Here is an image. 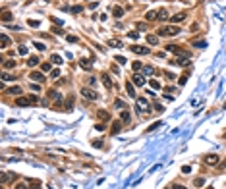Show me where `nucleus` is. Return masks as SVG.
Segmentation results:
<instances>
[{
	"label": "nucleus",
	"instance_id": "f257e3e1",
	"mask_svg": "<svg viewBox=\"0 0 226 189\" xmlns=\"http://www.w3.org/2000/svg\"><path fill=\"white\" fill-rule=\"evenodd\" d=\"M180 33V27H176V25H164L159 29V35H162V37H176Z\"/></svg>",
	"mask_w": 226,
	"mask_h": 189
},
{
	"label": "nucleus",
	"instance_id": "f03ea898",
	"mask_svg": "<svg viewBox=\"0 0 226 189\" xmlns=\"http://www.w3.org/2000/svg\"><path fill=\"white\" fill-rule=\"evenodd\" d=\"M135 110H139V112H149V100H147V98H137V100H135Z\"/></svg>",
	"mask_w": 226,
	"mask_h": 189
},
{
	"label": "nucleus",
	"instance_id": "7ed1b4c3",
	"mask_svg": "<svg viewBox=\"0 0 226 189\" xmlns=\"http://www.w3.org/2000/svg\"><path fill=\"white\" fill-rule=\"evenodd\" d=\"M203 162L207 164V166H216V164L220 162V158L216 157V154H207V157L203 158Z\"/></svg>",
	"mask_w": 226,
	"mask_h": 189
},
{
	"label": "nucleus",
	"instance_id": "20e7f679",
	"mask_svg": "<svg viewBox=\"0 0 226 189\" xmlns=\"http://www.w3.org/2000/svg\"><path fill=\"white\" fill-rule=\"evenodd\" d=\"M131 83L137 85V87H143V85H145V77H143L141 73L135 72V73H133V77H131Z\"/></svg>",
	"mask_w": 226,
	"mask_h": 189
},
{
	"label": "nucleus",
	"instance_id": "39448f33",
	"mask_svg": "<svg viewBox=\"0 0 226 189\" xmlns=\"http://www.w3.org/2000/svg\"><path fill=\"white\" fill-rule=\"evenodd\" d=\"M81 94H83L85 98H89V100H97L99 94L95 91H91V89H81Z\"/></svg>",
	"mask_w": 226,
	"mask_h": 189
},
{
	"label": "nucleus",
	"instance_id": "423d86ee",
	"mask_svg": "<svg viewBox=\"0 0 226 189\" xmlns=\"http://www.w3.org/2000/svg\"><path fill=\"white\" fill-rule=\"evenodd\" d=\"M29 79L43 83V81H44V73H43V72H31V73H29Z\"/></svg>",
	"mask_w": 226,
	"mask_h": 189
},
{
	"label": "nucleus",
	"instance_id": "0eeeda50",
	"mask_svg": "<svg viewBox=\"0 0 226 189\" xmlns=\"http://www.w3.org/2000/svg\"><path fill=\"white\" fill-rule=\"evenodd\" d=\"M131 50L135 52V54H149V48L147 47H141V44H133V47H131Z\"/></svg>",
	"mask_w": 226,
	"mask_h": 189
},
{
	"label": "nucleus",
	"instance_id": "6e6552de",
	"mask_svg": "<svg viewBox=\"0 0 226 189\" xmlns=\"http://www.w3.org/2000/svg\"><path fill=\"white\" fill-rule=\"evenodd\" d=\"M0 47H2V48H8V47H10V37L4 35V33H2V37H0Z\"/></svg>",
	"mask_w": 226,
	"mask_h": 189
},
{
	"label": "nucleus",
	"instance_id": "1a4fd4ad",
	"mask_svg": "<svg viewBox=\"0 0 226 189\" xmlns=\"http://www.w3.org/2000/svg\"><path fill=\"white\" fill-rule=\"evenodd\" d=\"M147 19H149V21H155V19H159V10H151V12H147Z\"/></svg>",
	"mask_w": 226,
	"mask_h": 189
},
{
	"label": "nucleus",
	"instance_id": "9d476101",
	"mask_svg": "<svg viewBox=\"0 0 226 189\" xmlns=\"http://www.w3.org/2000/svg\"><path fill=\"white\" fill-rule=\"evenodd\" d=\"M29 102H31V98H25V97H19L18 100H16V104H18V106H29Z\"/></svg>",
	"mask_w": 226,
	"mask_h": 189
},
{
	"label": "nucleus",
	"instance_id": "9b49d317",
	"mask_svg": "<svg viewBox=\"0 0 226 189\" xmlns=\"http://www.w3.org/2000/svg\"><path fill=\"white\" fill-rule=\"evenodd\" d=\"M186 18H187V14H176L174 18H170V19H172V23H180V21H184Z\"/></svg>",
	"mask_w": 226,
	"mask_h": 189
},
{
	"label": "nucleus",
	"instance_id": "f8f14e48",
	"mask_svg": "<svg viewBox=\"0 0 226 189\" xmlns=\"http://www.w3.org/2000/svg\"><path fill=\"white\" fill-rule=\"evenodd\" d=\"M126 91H128L130 97H135V89H133V83H130V81H126Z\"/></svg>",
	"mask_w": 226,
	"mask_h": 189
},
{
	"label": "nucleus",
	"instance_id": "ddd939ff",
	"mask_svg": "<svg viewBox=\"0 0 226 189\" xmlns=\"http://www.w3.org/2000/svg\"><path fill=\"white\" fill-rule=\"evenodd\" d=\"M166 19H168V12L164 10V8L159 10V21H166Z\"/></svg>",
	"mask_w": 226,
	"mask_h": 189
},
{
	"label": "nucleus",
	"instance_id": "4468645a",
	"mask_svg": "<svg viewBox=\"0 0 226 189\" xmlns=\"http://www.w3.org/2000/svg\"><path fill=\"white\" fill-rule=\"evenodd\" d=\"M174 66H187V58L186 56H180L178 60H174Z\"/></svg>",
	"mask_w": 226,
	"mask_h": 189
},
{
	"label": "nucleus",
	"instance_id": "2eb2a0df",
	"mask_svg": "<svg viewBox=\"0 0 226 189\" xmlns=\"http://www.w3.org/2000/svg\"><path fill=\"white\" fill-rule=\"evenodd\" d=\"M66 112H72V108H73V97H70L68 100H66Z\"/></svg>",
	"mask_w": 226,
	"mask_h": 189
},
{
	"label": "nucleus",
	"instance_id": "dca6fc26",
	"mask_svg": "<svg viewBox=\"0 0 226 189\" xmlns=\"http://www.w3.org/2000/svg\"><path fill=\"white\" fill-rule=\"evenodd\" d=\"M50 62H52V64H58V66H60V64H62V62H64V60H62V56H60V54H52V58H50Z\"/></svg>",
	"mask_w": 226,
	"mask_h": 189
},
{
	"label": "nucleus",
	"instance_id": "f3484780",
	"mask_svg": "<svg viewBox=\"0 0 226 189\" xmlns=\"http://www.w3.org/2000/svg\"><path fill=\"white\" fill-rule=\"evenodd\" d=\"M120 122H126V124H128V122H130V112L122 110V114H120Z\"/></svg>",
	"mask_w": 226,
	"mask_h": 189
},
{
	"label": "nucleus",
	"instance_id": "a211bd4d",
	"mask_svg": "<svg viewBox=\"0 0 226 189\" xmlns=\"http://www.w3.org/2000/svg\"><path fill=\"white\" fill-rule=\"evenodd\" d=\"M12 178H16V176H14V174H2V178H0V182H2V183H8V182H10Z\"/></svg>",
	"mask_w": 226,
	"mask_h": 189
},
{
	"label": "nucleus",
	"instance_id": "6ab92c4d",
	"mask_svg": "<svg viewBox=\"0 0 226 189\" xmlns=\"http://www.w3.org/2000/svg\"><path fill=\"white\" fill-rule=\"evenodd\" d=\"M112 14L116 16V18H122V16H124V10H122L120 6H116V8H114V10H112Z\"/></svg>",
	"mask_w": 226,
	"mask_h": 189
},
{
	"label": "nucleus",
	"instance_id": "aec40b11",
	"mask_svg": "<svg viewBox=\"0 0 226 189\" xmlns=\"http://www.w3.org/2000/svg\"><path fill=\"white\" fill-rule=\"evenodd\" d=\"M10 68H16V60H6L4 62V69H10Z\"/></svg>",
	"mask_w": 226,
	"mask_h": 189
},
{
	"label": "nucleus",
	"instance_id": "412c9836",
	"mask_svg": "<svg viewBox=\"0 0 226 189\" xmlns=\"http://www.w3.org/2000/svg\"><path fill=\"white\" fill-rule=\"evenodd\" d=\"M120 127H122V122H114V124H112V133L116 135L118 131H120Z\"/></svg>",
	"mask_w": 226,
	"mask_h": 189
},
{
	"label": "nucleus",
	"instance_id": "4be33fe9",
	"mask_svg": "<svg viewBox=\"0 0 226 189\" xmlns=\"http://www.w3.org/2000/svg\"><path fill=\"white\" fill-rule=\"evenodd\" d=\"M102 83H104V87H112V81H110V77L106 75V73L102 75Z\"/></svg>",
	"mask_w": 226,
	"mask_h": 189
},
{
	"label": "nucleus",
	"instance_id": "5701e85b",
	"mask_svg": "<svg viewBox=\"0 0 226 189\" xmlns=\"http://www.w3.org/2000/svg\"><path fill=\"white\" fill-rule=\"evenodd\" d=\"M27 64H29L31 68H33V66H37V64H39V58H37V56H29V60H27Z\"/></svg>",
	"mask_w": 226,
	"mask_h": 189
},
{
	"label": "nucleus",
	"instance_id": "b1692460",
	"mask_svg": "<svg viewBox=\"0 0 226 189\" xmlns=\"http://www.w3.org/2000/svg\"><path fill=\"white\" fill-rule=\"evenodd\" d=\"M147 41H149V44H157L159 43V37L157 35H149V37H147Z\"/></svg>",
	"mask_w": 226,
	"mask_h": 189
},
{
	"label": "nucleus",
	"instance_id": "393cba45",
	"mask_svg": "<svg viewBox=\"0 0 226 189\" xmlns=\"http://www.w3.org/2000/svg\"><path fill=\"white\" fill-rule=\"evenodd\" d=\"M79 64H81V68H83V69H91V64H89V60H87V58H83Z\"/></svg>",
	"mask_w": 226,
	"mask_h": 189
},
{
	"label": "nucleus",
	"instance_id": "a878e982",
	"mask_svg": "<svg viewBox=\"0 0 226 189\" xmlns=\"http://www.w3.org/2000/svg\"><path fill=\"white\" fill-rule=\"evenodd\" d=\"M8 93H10V94H21V87H12Z\"/></svg>",
	"mask_w": 226,
	"mask_h": 189
},
{
	"label": "nucleus",
	"instance_id": "bb28decb",
	"mask_svg": "<svg viewBox=\"0 0 226 189\" xmlns=\"http://www.w3.org/2000/svg\"><path fill=\"white\" fill-rule=\"evenodd\" d=\"M99 118H101V120H108L110 114H108V112H104V110H101V112H99Z\"/></svg>",
	"mask_w": 226,
	"mask_h": 189
},
{
	"label": "nucleus",
	"instance_id": "cd10ccee",
	"mask_svg": "<svg viewBox=\"0 0 226 189\" xmlns=\"http://www.w3.org/2000/svg\"><path fill=\"white\" fill-rule=\"evenodd\" d=\"M114 104H116V108H122V110H126V102H124V100H120V98H118V100L114 102Z\"/></svg>",
	"mask_w": 226,
	"mask_h": 189
},
{
	"label": "nucleus",
	"instance_id": "c85d7f7f",
	"mask_svg": "<svg viewBox=\"0 0 226 189\" xmlns=\"http://www.w3.org/2000/svg\"><path fill=\"white\" fill-rule=\"evenodd\" d=\"M131 68H133V72H139V69L143 68V64L141 62H133V64H131Z\"/></svg>",
	"mask_w": 226,
	"mask_h": 189
},
{
	"label": "nucleus",
	"instance_id": "c756f323",
	"mask_svg": "<svg viewBox=\"0 0 226 189\" xmlns=\"http://www.w3.org/2000/svg\"><path fill=\"white\" fill-rule=\"evenodd\" d=\"M41 72H43V73H48V72H50V64H43V66H41Z\"/></svg>",
	"mask_w": 226,
	"mask_h": 189
},
{
	"label": "nucleus",
	"instance_id": "7c9ffc66",
	"mask_svg": "<svg viewBox=\"0 0 226 189\" xmlns=\"http://www.w3.org/2000/svg\"><path fill=\"white\" fill-rule=\"evenodd\" d=\"M2 81H12V75L6 72V69H4V73H2Z\"/></svg>",
	"mask_w": 226,
	"mask_h": 189
},
{
	"label": "nucleus",
	"instance_id": "2f4dec72",
	"mask_svg": "<svg viewBox=\"0 0 226 189\" xmlns=\"http://www.w3.org/2000/svg\"><path fill=\"white\" fill-rule=\"evenodd\" d=\"M2 19H4V21H10V19H12V14H10V12H4V14H2Z\"/></svg>",
	"mask_w": 226,
	"mask_h": 189
},
{
	"label": "nucleus",
	"instance_id": "473e14b6",
	"mask_svg": "<svg viewBox=\"0 0 226 189\" xmlns=\"http://www.w3.org/2000/svg\"><path fill=\"white\" fill-rule=\"evenodd\" d=\"M108 44H110V47H122V43H120V41H108Z\"/></svg>",
	"mask_w": 226,
	"mask_h": 189
},
{
	"label": "nucleus",
	"instance_id": "72a5a7b5",
	"mask_svg": "<svg viewBox=\"0 0 226 189\" xmlns=\"http://www.w3.org/2000/svg\"><path fill=\"white\" fill-rule=\"evenodd\" d=\"M149 83H151V87H153V89H161V83H159V81H153V79H151Z\"/></svg>",
	"mask_w": 226,
	"mask_h": 189
},
{
	"label": "nucleus",
	"instance_id": "f704fd0d",
	"mask_svg": "<svg viewBox=\"0 0 226 189\" xmlns=\"http://www.w3.org/2000/svg\"><path fill=\"white\" fill-rule=\"evenodd\" d=\"M143 72H145V73H155V68H151V66H145V68H143Z\"/></svg>",
	"mask_w": 226,
	"mask_h": 189
},
{
	"label": "nucleus",
	"instance_id": "c9c22d12",
	"mask_svg": "<svg viewBox=\"0 0 226 189\" xmlns=\"http://www.w3.org/2000/svg\"><path fill=\"white\" fill-rule=\"evenodd\" d=\"M33 44H35L37 50H44V44H43V43H33Z\"/></svg>",
	"mask_w": 226,
	"mask_h": 189
},
{
	"label": "nucleus",
	"instance_id": "e433bc0d",
	"mask_svg": "<svg viewBox=\"0 0 226 189\" xmlns=\"http://www.w3.org/2000/svg\"><path fill=\"white\" fill-rule=\"evenodd\" d=\"M159 126H162V124H161V122H155V124H153V126H151V127H149V129H147V131H153V129H157V127H159Z\"/></svg>",
	"mask_w": 226,
	"mask_h": 189
},
{
	"label": "nucleus",
	"instance_id": "4c0bfd02",
	"mask_svg": "<svg viewBox=\"0 0 226 189\" xmlns=\"http://www.w3.org/2000/svg\"><path fill=\"white\" fill-rule=\"evenodd\" d=\"M29 25H31V27H39V25H41V21H37V19H31Z\"/></svg>",
	"mask_w": 226,
	"mask_h": 189
},
{
	"label": "nucleus",
	"instance_id": "58836bf2",
	"mask_svg": "<svg viewBox=\"0 0 226 189\" xmlns=\"http://www.w3.org/2000/svg\"><path fill=\"white\" fill-rule=\"evenodd\" d=\"M50 97H52V98H54V100H58V98H62V97H60V94H58V93H56V91H50Z\"/></svg>",
	"mask_w": 226,
	"mask_h": 189
},
{
	"label": "nucleus",
	"instance_id": "ea45409f",
	"mask_svg": "<svg viewBox=\"0 0 226 189\" xmlns=\"http://www.w3.org/2000/svg\"><path fill=\"white\" fill-rule=\"evenodd\" d=\"M203 183H205V179H203V178H197V179H195V185H197V187L203 185Z\"/></svg>",
	"mask_w": 226,
	"mask_h": 189
},
{
	"label": "nucleus",
	"instance_id": "a19ab883",
	"mask_svg": "<svg viewBox=\"0 0 226 189\" xmlns=\"http://www.w3.org/2000/svg\"><path fill=\"white\" fill-rule=\"evenodd\" d=\"M60 75V69H52L50 72V77H58Z\"/></svg>",
	"mask_w": 226,
	"mask_h": 189
},
{
	"label": "nucleus",
	"instance_id": "79ce46f5",
	"mask_svg": "<svg viewBox=\"0 0 226 189\" xmlns=\"http://www.w3.org/2000/svg\"><path fill=\"white\" fill-rule=\"evenodd\" d=\"M186 81H187V77H186V75H182V77H180V81H178V83H180V85H186Z\"/></svg>",
	"mask_w": 226,
	"mask_h": 189
},
{
	"label": "nucleus",
	"instance_id": "37998d69",
	"mask_svg": "<svg viewBox=\"0 0 226 189\" xmlns=\"http://www.w3.org/2000/svg\"><path fill=\"white\" fill-rule=\"evenodd\" d=\"M19 54L25 56V54H27V48H25V47H19Z\"/></svg>",
	"mask_w": 226,
	"mask_h": 189
},
{
	"label": "nucleus",
	"instance_id": "c03bdc74",
	"mask_svg": "<svg viewBox=\"0 0 226 189\" xmlns=\"http://www.w3.org/2000/svg\"><path fill=\"white\" fill-rule=\"evenodd\" d=\"M182 172H184V174H190L191 168H190V166H184V168H182Z\"/></svg>",
	"mask_w": 226,
	"mask_h": 189
},
{
	"label": "nucleus",
	"instance_id": "a18cd8bd",
	"mask_svg": "<svg viewBox=\"0 0 226 189\" xmlns=\"http://www.w3.org/2000/svg\"><path fill=\"white\" fill-rule=\"evenodd\" d=\"M76 41H77V39H76L73 35H68V43H76Z\"/></svg>",
	"mask_w": 226,
	"mask_h": 189
},
{
	"label": "nucleus",
	"instance_id": "49530a36",
	"mask_svg": "<svg viewBox=\"0 0 226 189\" xmlns=\"http://www.w3.org/2000/svg\"><path fill=\"white\" fill-rule=\"evenodd\" d=\"M16 189H27V185H25V183H18V185H16Z\"/></svg>",
	"mask_w": 226,
	"mask_h": 189
},
{
	"label": "nucleus",
	"instance_id": "de8ad7c7",
	"mask_svg": "<svg viewBox=\"0 0 226 189\" xmlns=\"http://www.w3.org/2000/svg\"><path fill=\"white\" fill-rule=\"evenodd\" d=\"M172 189H186V187H184V185H174Z\"/></svg>",
	"mask_w": 226,
	"mask_h": 189
},
{
	"label": "nucleus",
	"instance_id": "09e8293b",
	"mask_svg": "<svg viewBox=\"0 0 226 189\" xmlns=\"http://www.w3.org/2000/svg\"><path fill=\"white\" fill-rule=\"evenodd\" d=\"M224 168H226V164H224Z\"/></svg>",
	"mask_w": 226,
	"mask_h": 189
},
{
	"label": "nucleus",
	"instance_id": "8fccbe9b",
	"mask_svg": "<svg viewBox=\"0 0 226 189\" xmlns=\"http://www.w3.org/2000/svg\"><path fill=\"white\" fill-rule=\"evenodd\" d=\"M37 189H39V187H37Z\"/></svg>",
	"mask_w": 226,
	"mask_h": 189
}]
</instances>
